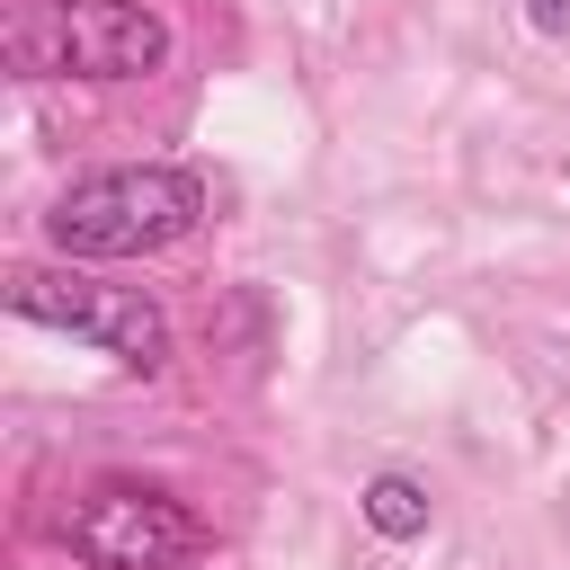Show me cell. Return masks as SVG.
I'll return each instance as SVG.
<instances>
[{
    "label": "cell",
    "mask_w": 570,
    "mask_h": 570,
    "mask_svg": "<svg viewBox=\"0 0 570 570\" xmlns=\"http://www.w3.org/2000/svg\"><path fill=\"white\" fill-rule=\"evenodd\" d=\"M62 543L80 570H196L205 561V517L134 472H98L62 508Z\"/></svg>",
    "instance_id": "277c9868"
},
{
    "label": "cell",
    "mask_w": 570,
    "mask_h": 570,
    "mask_svg": "<svg viewBox=\"0 0 570 570\" xmlns=\"http://www.w3.org/2000/svg\"><path fill=\"white\" fill-rule=\"evenodd\" d=\"M205 223H214V187L187 160H116V169L71 178L45 205V240L71 267L80 258H151V249H178Z\"/></svg>",
    "instance_id": "6da1fadb"
},
{
    "label": "cell",
    "mask_w": 570,
    "mask_h": 570,
    "mask_svg": "<svg viewBox=\"0 0 570 570\" xmlns=\"http://www.w3.org/2000/svg\"><path fill=\"white\" fill-rule=\"evenodd\" d=\"M0 303L18 312V321H36V330H62V338H80V347H98L107 365H125V374H160L169 365V312L142 294V285H107V276H89V267H9V285H0Z\"/></svg>",
    "instance_id": "3957f363"
},
{
    "label": "cell",
    "mask_w": 570,
    "mask_h": 570,
    "mask_svg": "<svg viewBox=\"0 0 570 570\" xmlns=\"http://www.w3.org/2000/svg\"><path fill=\"white\" fill-rule=\"evenodd\" d=\"M525 18H534V36H570V0H525Z\"/></svg>",
    "instance_id": "8992f818"
},
{
    "label": "cell",
    "mask_w": 570,
    "mask_h": 570,
    "mask_svg": "<svg viewBox=\"0 0 570 570\" xmlns=\"http://www.w3.org/2000/svg\"><path fill=\"white\" fill-rule=\"evenodd\" d=\"M356 508H365V525H374L383 543H419V534H428V517H436L428 481H410V472H374Z\"/></svg>",
    "instance_id": "5b68a950"
},
{
    "label": "cell",
    "mask_w": 570,
    "mask_h": 570,
    "mask_svg": "<svg viewBox=\"0 0 570 570\" xmlns=\"http://www.w3.org/2000/svg\"><path fill=\"white\" fill-rule=\"evenodd\" d=\"M18 80H151L169 62V18L151 0H36L0 27Z\"/></svg>",
    "instance_id": "7a4b0ae2"
}]
</instances>
